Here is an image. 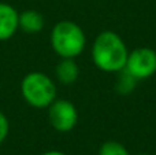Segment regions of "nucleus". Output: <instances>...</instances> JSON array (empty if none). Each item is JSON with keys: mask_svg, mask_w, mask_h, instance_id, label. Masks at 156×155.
Wrapping results in <instances>:
<instances>
[{"mask_svg": "<svg viewBox=\"0 0 156 155\" xmlns=\"http://www.w3.org/2000/svg\"><path fill=\"white\" fill-rule=\"evenodd\" d=\"M129 56L125 40L114 30H104L96 36L92 44V60L104 73H119L123 70Z\"/></svg>", "mask_w": 156, "mask_h": 155, "instance_id": "nucleus-1", "label": "nucleus"}, {"mask_svg": "<svg viewBox=\"0 0 156 155\" xmlns=\"http://www.w3.org/2000/svg\"><path fill=\"white\" fill-rule=\"evenodd\" d=\"M51 47L59 58L76 59L86 47V36L83 29L73 21H60L55 23L49 36Z\"/></svg>", "mask_w": 156, "mask_h": 155, "instance_id": "nucleus-2", "label": "nucleus"}, {"mask_svg": "<svg viewBox=\"0 0 156 155\" xmlns=\"http://www.w3.org/2000/svg\"><path fill=\"white\" fill-rule=\"evenodd\" d=\"M21 95L29 106L34 109H48L56 99V85L45 73L30 71L21 81Z\"/></svg>", "mask_w": 156, "mask_h": 155, "instance_id": "nucleus-3", "label": "nucleus"}, {"mask_svg": "<svg viewBox=\"0 0 156 155\" xmlns=\"http://www.w3.org/2000/svg\"><path fill=\"white\" fill-rule=\"evenodd\" d=\"M48 122L59 133H67L78 122L77 107L66 99H55L48 106Z\"/></svg>", "mask_w": 156, "mask_h": 155, "instance_id": "nucleus-4", "label": "nucleus"}, {"mask_svg": "<svg viewBox=\"0 0 156 155\" xmlns=\"http://www.w3.org/2000/svg\"><path fill=\"white\" fill-rule=\"evenodd\" d=\"M125 69L137 81L151 78L156 73V51L149 47H140L130 51Z\"/></svg>", "mask_w": 156, "mask_h": 155, "instance_id": "nucleus-5", "label": "nucleus"}, {"mask_svg": "<svg viewBox=\"0 0 156 155\" xmlns=\"http://www.w3.org/2000/svg\"><path fill=\"white\" fill-rule=\"evenodd\" d=\"M19 21V13L11 4L0 2V41L10 40L16 30Z\"/></svg>", "mask_w": 156, "mask_h": 155, "instance_id": "nucleus-6", "label": "nucleus"}, {"mask_svg": "<svg viewBox=\"0 0 156 155\" xmlns=\"http://www.w3.org/2000/svg\"><path fill=\"white\" fill-rule=\"evenodd\" d=\"M55 76L58 81L65 85L74 84L80 76V67H78L76 59L60 58V62L55 67Z\"/></svg>", "mask_w": 156, "mask_h": 155, "instance_id": "nucleus-7", "label": "nucleus"}, {"mask_svg": "<svg viewBox=\"0 0 156 155\" xmlns=\"http://www.w3.org/2000/svg\"><path fill=\"white\" fill-rule=\"evenodd\" d=\"M18 26L27 34H36L44 27V16L36 10H25L19 13Z\"/></svg>", "mask_w": 156, "mask_h": 155, "instance_id": "nucleus-8", "label": "nucleus"}, {"mask_svg": "<svg viewBox=\"0 0 156 155\" xmlns=\"http://www.w3.org/2000/svg\"><path fill=\"white\" fill-rule=\"evenodd\" d=\"M137 82H138L137 80L126 69H123V70H121L118 73V80H116V84H115L116 92L121 93V95H129V93H132L136 89Z\"/></svg>", "mask_w": 156, "mask_h": 155, "instance_id": "nucleus-9", "label": "nucleus"}, {"mask_svg": "<svg viewBox=\"0 0 156 155\" xmlns=\"http://www.w3.org/2000/svg\"><path fill=\"white\" fill-rule=\"evenodd\" d=\"M97 155H130V153L122 143L115 142V140H108L100 146Z\"/></svg>", "mask_w": 156, "mask_h": 155, "instance_id": "nucleus-10", "label": "nucleus"}, {"mask_svg": "<svg viewBox=\"0 0 156 155\" xmlns=\"http://www.w3.org/2000/svg\"><path fill=\"white\" fill-rule=\"evenodd\" d=\"M8 133H10V122L4 113L0 111V144L7 139Z\"/></svg>", "mask_w": 156, "mask_h": 155, "instance_id": "nucleus-11", "label": "nucleus"}, {"mask_svg": "<svg viewBox=\"0 0 156 155\" xmlns=\"http://www.w3.org/2000/svg\"><path fill=\"white\" fill-rule=\"evenodd\" d=\"M41 155H66V154L62 153V151H58V150H49V151H45V153Z\"/></svg>", "mask_w": 156, "mask_h": 155, "instance_id": "nucleus-12", "label": "nucleus"}, {"mask_svg": "<svg viewBox=\"0 0 156 155\" xmlns=\"http://www.w3.org/2000/svg\"><path fill=\"white\" fill-rule=\"evenodd\" d=\"M138 155H149V154H138Z\"/></svg>", "mask_w": 156, "mask_h": 155, "instance_id": "nucleus-13", "label": "nucleus"}]
</instances>
